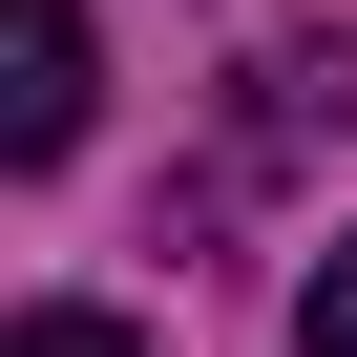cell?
Masks as SVG:
<instances>
[{
	"label": "cell",
	"instance_id": "1",
	"mask_svg": "<svg viewBox=\"0 0 357 357\" xmlns=\"http://www.w3.org/2000/svg\"><path fill=\"white\" fill-rule=\"evenodd\" d=\"M0 147L22 168L84 147V0H0Z\"/></svg>",
	"mask_w": 357,
	"mask_h": 357
},
{
	"label": "cell",
	"instance_id": "2",
	"mask_svg": "<svg viewBox=\"0 0 357 357\" xmlns=\"http://www.w3.org/2000/svg\"><path fill=\"white\" fill-rule=\"evenodd\" d=\"M294 357H357V231H336V252L294 273Z\"/></svg>",
	"mask_w": 357,
	"mask_h": 357
},
{
	"label": "cell",
	"instance_id": "3",
	"mask_svg": "<svg viewBox=\"0 0 357 357\" xmlns=\"http://www.w3.org/2000/svg\"><path fill=\"white\" fill-rule=\"evenodd\" d=\"M0 357H147V336H126V315H22Z\"/></svg>",
	"mask_w": 357,
	"mask_h": 357
}]
</instances>
